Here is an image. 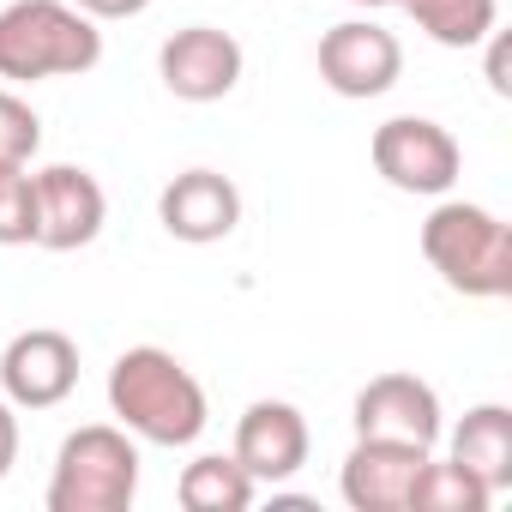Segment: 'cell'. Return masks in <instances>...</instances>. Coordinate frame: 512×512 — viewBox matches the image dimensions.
<instances>
[{
	"instance_id": "6da1fadb",
	"label": "cell",
	"mask_w": 512,
	"mask_h": 512,
	"mask_svg": "<svg viewBox=\"0 0 512 512\" xmlns=\"http://www.w3.org/2000/svg\"><path fill=\"white\" fill-rule=\"evenodd\" d=\"M109 416L145 446H193L211 422L205 386L163 344H133L109 368Z\"/></svg>"
},
{
	"instance_id": "7a4b0ae2",
	"label": "cell",
	"mask_w": 512,
	"mask_h": 512,
	"mask_svg": "<svg viewBox=\"0 0 512 512\" xmlns=\"http://www.w3.org/2000/svg\"><path fill=\"white\" fill-rule=\"evenodd\" d=\"M422 260L464 302L512 296V229L476 199H440L422 217Z\"/></svg>"
},
{
	"instance_id": "3957f363",
	"label": "cell",
	"mask_w": 512,
	"mask_h": 512,
	"mask_svg": "<svg viewBox=\"0 0 512 512\" xmlns=\"http://www.w3.org/2000/svg\"><path fill=\"white\" fill-rule=\"evenodd\" d=\"M103 61V31L73 0H7L0 7V85L79 79Z\"/></svg>"
},
{
	"instance_id": "277c9868",
	"label": "cell",
	"mask_w": 512,
	"mask_h": 512,
	"mask_svg": "<svg viewBox=\"0 0 512 512\" xmlns=\"http://www.w3.org/2000/svg\"><path fill=\"white\" fill-rule=\"evenodd\" d=\"M139 494V440L121 422H85L61 440L49 512H127Z\"/></svg>"
},
{
	"instance_id": "5b68a950",
	"label": "cell",
	"mask_w": 512,
	"mask_h": 512,
	"mask_svg": "<svg viewBox=\"0 0 512 512\" xmlns=\"http://www.w3.org/2000/svg\"><path fill=\"white\" fill-rule=\"evenodd\" d=\"M368 157H374V175L398 193H416V199H446L464 175V151L452 139V127L428 121V115H392L374 127L368 139Z\"/></svg>"
},
{
	"instance_id": "8992f818",
	"label": "cell",
	"mask_w": 512,
	"mask_h": 512,
	"mask_svg": "<svg viewBox=\"0 0 512 512\" xmlns=\"http://www.w3.org/2000/svg\"><path fill=\"white\" fill-rule=\"evenodd\" d=\"M320 85L350 97V103H368V97H386L398 79H404V43L374 25V19H344L320 37Z\"/></svg>"
},
{
	"instance_id": "52a82bcc",
	"label": "cell",
	"mask_w": 512,
	"mask_h": 512,
	"mask_svg": "<svg viewBox=\"0 0 512 512\" xmlns=\"http://www.w3.org/2000/svg\"><path fill=\"white\" fill-rule=\"evenodd\" d=\"M79 386V344L61 326H31L0 350V398L13 410H55Z\"/></svg>"
},
{
	"instance_id": "ba28073f",
	"label": "cell",
	"mask_w": 512,
	"mask_h": 512,
	"mask_svg": "<svg viewBox=\"0 0 512 512\" xmlns=\"http://www.w3.org/2000/svg\"><path fill=\"white\" fill-rule=\"evenodd\" d=\"M241 73H247V55L217 25H181L157 49V79L181 103H223L241 85Z\"/></svg>"
},
{
	"instance_id": "9c48e42d",
	"label": "cell",
	"mask_w": 512,
	"mask_h": 512,
	"mask_svg": "<svg viewBox=\"0 0 512 512\" xmlns=\"http://www.w3.org/2000/svg\"><path fill=\"white\" fill-rule=\"evenodd\" d=\"M229 452L260 488H278V482L302 476V464L314 452V434H308V416L290 398H253L235 416V446Z\"/></svg>"
},
{
	"instance_id": "30bf717a",
	"label": "cell",
	"mask_w": 512,
	"mask_h": 512,
	"mask_svg": "<svg viewBox=\"0 0 512 512\" xmlns=\"http://www.w3.org/2000/svg\"><path fill=\"white\" fill-rule=\"evenodd\" d=\"M356 434L362 440H404V446H440L446 434V410H440V392L422 380V374H374L362 392H356V410H350Z\"/></svg>"
},
{
	"instance_id": "8fae6325",
	"label": "cell",
	"mask_w": 512,
	"mask_h": 512,
	"mask_svg": "<svg viewBox=\"0 0 512 512\" xmlns=\"http://www.w3.org/2000/svg\"><path fill=\"white\" fill-rule=\"evenodd\" d=\"M109 223V193L91 169L79 163H49L37 169V241L49 253H79L103 235Z\"/></svg>"
},
{
	"instance_id": "7c38bea8",
	"label": "cell",
	"mask_w": 512,
	"mask_h": 512,
	"mask_svg": "<svg viewBox=\"0 0 512 512\" xmlns=\"http://www.w3.org/2000/svg\"><path fill=\"white\" fill-rule=\"evenodd\" d=\"M157 223L187 241V247H211L229 241L241 223V187L223 169H181L163 193H157Z\"/></svg>"
},
{
	"instance_id": "4fadbf2b",
	"label": "cell",
	"mask_w": 512,
	"mask_h": 512,
	"mask_svg": "<svg viewBox=\"0 0 512 512\" xmlns=\"http://www.w3.org/2000/svg\"><path fill=\"white\" fill-rule=\"evenodd\" d=\"M428 464V446H404V440H362L350 446L344 470H338V494L356 512H410V488Z\"/></svg>"
},
{
	"instance_id": "5bb4252c",
	"label": "cell",
	"mask_w": 512,
	"mask_h": 512,
	"mask_svg": "<svg viewBox=\"0 0 512 512\" xmlns=\"http://www.w3.org/2000/svg\"><path fill=\"white\" fill-rule=\"evenodd\" d=\"M446 458H458L488 494L512 488V410L506 404H470L464 422L446 434Z\"/></svg>"
},
{
	"instance_id": "9a60e30c",
	"label": "cell",
	"mask_w": 512,
	"mask_h": 512,
	"mask_svg": "<svg viewBox=\"0 0 512 512\" xmlns=\"http://www.w3.org/2000/svg\"><path fill=\"white\" fill-rule=\"evenodd\" d=\"M253 494H260V482L235 464V452H199L175 476V500L187 512H247Z\"/></svg>"
},
{
	"instance_id": "2e32d148",
	"label": "cell",
	"mask_w": 512,
	"mask_h": 512,
	"mask_svg": "<svg viewBox=\"0 0 512 512\" xmlns=\"http://www.w3.org/2000/svg\"><path fill=\"white\" fill-rule=\"evenodd\" d=\"M398 7L440 49H476L500 25V0H398Z\"/></svg>"
},
{
	"instance_id": "e0dca14e",
	"label": "cell",
	"mask_w": 512,
	"mask_h": 512,
	"mask_svg": "<svg viewBox=\"0 0 512 512\" xmlns=\"http://www.w3.org/2000/svg\"><path fill=\"white\" fill-rule=\"evenodd\" d=\"M488 506H494V494L458 458H434L428 452V464H422V476L410 488V512H488Z\"/></svg>"
},
{
	"instance_id": "ac0fdd59",
	"label": "cell",
	"mask_w": 512,
	"mask_h": 512,
	"mask_svg": "<svg viewBox=\"0 0 512 512\" xmlns=\"http://www.w3.org/2000/svg\"><path fill=\"white\" fill-rule=\"evenodd\" d=\"M37 241V175L31 163H0V247Z\"/></svg>"
},
{
	"instance_id": "d6986e66",
	"label": "cell",
	"mask_w": 512,
	"mask_h": 512,
	"mask_svg": "<svg viewBox=\"0 0 512 512\" xmlns=\"http://www.w3.org/2000/svg\"><path fill=\"white\" fill-rule=\"evenodd\" d=\"M37 145H43L37 109H31L13 85H0V163H31Z\"/></svg>"
},
{
	"instance_id": "ffe728a7",
	"label": "cell",
	"mask_w": 512,
	"mask_h": 512,
	"mask_svg": "<svg viewBox=\"0 0 512 512\" xmlns=\"http://www.w3.org/2000/svg\"><path fill=\"white\" fill-rule=\"evenodd\" d=\"M73 7H79L85 19H97V25H115V19H139L151 0H73Z\"/></svg>"
},
{
	"instance_id": "44dd1931",
	"label": "cell",
	"mask_w": 512,
	"mask_h": 512,
	"mask_svg": "<svg viewBox=\"0 0 512 512\" xmlns=\"http://www.w3.org/2000/svg\"><path fill=\"white\" fill-rule=\"evenodd\" d=\"M13 464H19V410L0 398V482L13 476Z\"/></svg>"
},
{
	"instance_id": "7402d4cb",
	"label": "cell",
	"mask_w": 512,
	"mask_h": 512,
	"mask_svg": "<svg viewBox=\"0 0 512 512\" xmlns=\"http://www.w3.org/2000/svg\"><path fill=\"white\" fill-rule=\"evenodd\" d=\"M482 43H488V91H494V97H512V79H506V37L488 31Z\"/></svg>"
},
{
	"instance_id": "603a6c76",
	"label": "cell",
	"mask_w": 512,
	"mask_h": 512,
	"mask_svg": "<svg viewBox=\"0 0 512 512\" xmlns=\"http://www.w3.org/2000/svg\"><path fill=\"white\" fill-rule=\"evenodd\" d=\"M350 7H368V13H380V7H398V0H350Z\"/></svg>"
}]
</instances>
